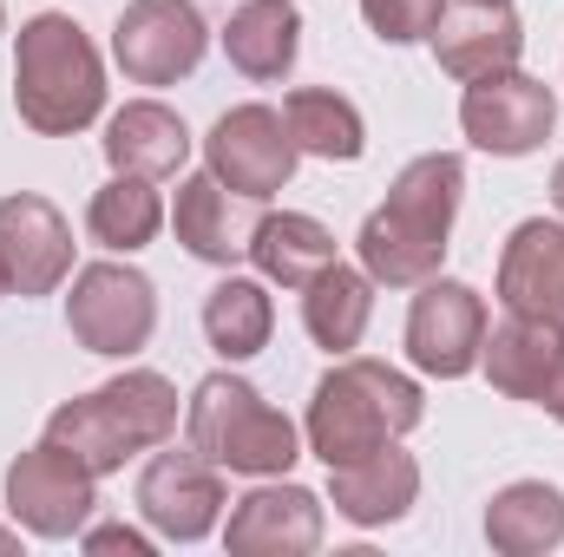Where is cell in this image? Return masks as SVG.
Returning <instances> with one entry per match:
<instances>
[{
  "instance_id": "5bb4252c",
  "label": "cell",
  "mask_w": 564,
  "mask_h": 557,
  "mask_svg": "<svg viewBox=\"0 0 564 557\" xmlns=\"http://www.w3.org/2000/svg\"><path fill=\"white\" fill-rule=\"evenodd\" d=\"M433 59L446 79H486V73H512L525 53V26L512 13V0H453L433 20Z\"/></svg>"
},
{
  "instance_id": "277c9868",
  "label": "cell",
  "mask_w": 564,
  "mask_h": 557,
  "mask_svg": "<svg viewBox=\"0 0 564 557\" xmlns=\"http://www.w3.org/2000/svg\"><path fill=\"white\" fill-rule=\"evenodd\" d=\"M171 433H177V387H171L164 374H151V368H126V374H112L106 387H93V394L53 407V419H46V439L66 446V452H73L79 466H93L99 479L119 472L132 452L164 446Z\"/></svg>"
},
{
  "instance_id": "9a60e30c",
  "label": "cell",
  "mask_w": 564,
  "mask_h": 557,
  "mask_svg": "<svg viewBox=\"0 0 564 557\" xmlns=\"http://www.w3.org/2000/svg\"><path fill=\"white\" fill-rule=\"evenodd\" d=\"M224 545L237 557H308L322 545V499L308 485L270 479V485H257L230 505Z\"/></svg>"
},
{
  "instance_id": "52a82bcc",
  "label": "cell",
  "mask_w": 564,
  "mask_h": 557,
  "mask_svg": "<svg viewBox=\"0 0 564 557\" xmlns=\"http://www.w3.org/2000/svg\"><path fill=\"white\" fill-rule=\"evenodd\" d=\"M7 512L33 538H79L99 512V472L79 466L66 446L40 439L7 466Z\"/></svg>"
},
{
  "instance_id": "603a6c76",
  "label": "cell",
  "mask_w": 564,
  "mask_h": 557,
  "mask_svg": "<svg viewBox=\"0 0 564 557\" xmlns=\"http://www.w3.org/2000/svg\"><path fill=\"white\" fill-rule=\"evenodd\" d=\"M486 545L499 557H545L564 545V492L545 479H512L486 505Z\"/></svg>"
},
{
  "instance_id": "7402d4cb",
  "label": "cell",
  "mask_w": 564,
  "mask_h": 557,
  "mask_svg": "<svg viewBox=\"0 0 564 557\" xmlns=\"http://www.w3.org/2000/svg\"><path fill=\"white\" fill-rule=\"evenodd\" d=\"M250 263L263 282H282V288H308L328 263H341L335 250V230L308 210H270L257 217V237H250Z\"/></svg>"
},
{
  "instance_id": "4316f807",
  "label": "cell",
  "mask_w": 564,
  "mask_h": 557,
  "mask_svg": "<svg viewBox=\"0 0 564 557\" xmlns=\"http://www.w3.org/2000/svg\"><path fill=\"white\" fill-rule=\"evenodd\" d=\"M86 230H93V243L112 250V256L144 250V243L164 230V204H158L151 177H112L106 190H93V204H86Z\"/></svg>"
},
{
  "instance_id": "5b68a950",
  "label": "cell",
  "mask_w": 564,
  "mask_h": 557,
  "mask_svg": "<svg viewBox=\"0 0 564 557\" xmlns=\"http://www.w3.org/2000/svg\"><path fill=\"white\" fill-rule=\"evenodd\" d=\"M184 433L191 446L217 466V472H243V479H282L302 459L295 419L276 414L243 374H204L197 394L184 401Z\"/></svg>"
},
{
  "instance_id": "8fae6325",
  "label": "cell",
  "mask_w": 564,
  "mask_h": 557,
  "mask_svg": "<svg viewBox=\"0 0 564 557\" xmlns=\"http://www.w3.org/2000/svg\"><path fill=\"white\" fill-rule=\"evenodd\" d=\"M486 348V295L473 282L426 276L408 308V361L433 381H459L479 368Z\"/></svg>"
},
{
  "instance_id": "44dd1931",
  "label": "cell",
  "mask_w": 564,
  "mask_h": 557,
  "mask_svg": "<svg viewBox=\"0 0 564 557\" xmlns=\"http://www.w3.org/2000/svg\"><path fill=\"white\" fill-rule=\"evenodd\" d=\"M224 53L257 86L289 79V66L302 53V13H295V0H243L230 13V26H224Z\"/></svg>"
},
{
  "instance_id": "f546056e",
  "label": "cell",
  "mask_w": 564,
  "mask_h": 557,
  "mask_svg": "<svg viewBox=\"0 0 564 557\" xmlns=\"http://www.w3.org/2000/svg\"><path fill=\"white\" fill-rule=\"evenodd\" d=\"M532 407H545V414L564 426V354H558V368H552V381L539 387V401H532Z\"/></svg>"
},
{
  "instance_id": "484cf974",
  "label": "cell",
  "mask_w": 564,
  "mask_h": 557,
  "mask_svg": "<svg viewBox=\"0 0 564 557\" xmlns=\"http://www.w3.org/2000/svg\"><path fill=\"white\" fill-rule=\"evenodd\" d=\"M270 328H276V302L270 288L250 276H224L204 295V335L224 361H250L270 348Z\"/></svg>"
},
{
  "instance_id": "6da1fadb",
  "label": "cell",
  "mask_w": 564,
  "mask_h": 557,
  "mask_svg": "<svg viewBox=\"0 0 564 557\" xmlns=\"http://www.w3.org/2000/svg\"><path fill=\"white\" fill-rule=\"evenodd\" d=\"M459 197H466L459 151H426L388 184V204L368 210V223L355 237L361 270L375 276V288H421L426 276H440Z\"/></svg>"
},
{
  "instance_id": "ba28073f",
  "label": "cell",
  "mask_w": 564,
  "mask_h": 557,
  "mask_svg": "<svg viewBox=\"0 0 564 557\" xmlns=\"http://www.w3.org/2000/svg\"><path fill=\"white\" fill-rule=\"evenodd\" d=\"M210 46V26L197 0H132L112 26V59L126 66L132 86H177L197 73Z\"/></svg>"
},
{
  "instance_id": "ac0fdd59",
  "label": "cell",
  "mask_w": 564,
  "mask_h": 557,
  "mask_svg": "<svg viewBox=\"0 0 564 557\" xmlns=\"http://www.w3.org/2000/svg\"><path fill=\"white\" fill-rule=\"evenodd\" d=\"M328 499H335V512H341L348 525H361V532L401 525V518L414 512V499H421V466H414V452H401V446L388 439L381 452H368V459H355V466H328Z\"/></svg>"
},
{
  "instance_id": "4fadbf2b",
  "label": "cell",
  "mask_w": 564,
  "mask_h": 557,
  "mask_svg": "<svg viewBox=\"0 0 564 557\" xmlns=\"http://www.w3.org/2000/svg\"><path fill=\"white\" fill-rule=\"evenodd\" d=\"M0 276L13 295H53L73 276V223L59 217V204L33 190L0 197Z\"/></svg>"
},
{
  "instance_id": "7c38bea8",
  "label": "cell",
  "mask_w": 564,
  "mask_h": 557,
  "mask_svg": "<svg viewBox=\"0 0 564 557\" xmlns=\"http://www.w3.org/2000/svg\"><path fill=\"white\" fill-rule=\"evenodd\" d=\"M224 472L191 446V452H158L151 466L139 472V512L144 525L171 545H197L217 532L224 518Z\"/></svg>"
},
{
  "instance_id": "7a4b0ae2",
  "label": "cell",
  "mask_w": 564,
  "mask_h": 557,
  "mask_svg": "<svg viewBox=\"0 0 564 557\" xmlns=\"http://www.w3.org/2000/svg\"><path fill=\"white\" fill-rule=\"evenodd\" d=\"M426 419V394L414 374L388 368V361H368V354H341L315 394H308V452L322 466H355L368 452H381L388 439L414 433Z\"/></svg>"
},
{
  "instance_id": "2e32d148",
  "label": "cell",
  "mask_w": 564,
  "mask_h": 557,
  "mask_svg": "<svg viewBox=\"0 0 564 557\" xmlns=\"http://www.w3.org/2000/svg\"><path fill=\"white\" fill-rule=\"evenodd\" d=\"M171 230H177V243H184L197 263L230 270V263H243V256H250L257 204H250V197H237L217 171H197V177H184V184H177Z\"/></svg>"
},
{
  "instance_id": "f1b7e54d",
  "label": "cell",
  "mask_w": 564,
  "mask_h": 557,
  "mask_svg": "<svg viewBox=\"0 0 564 557\" xmlns=\"http://www.w3.org/2000/svg\"><path fill=\"white\" fill-rule=\"evenodd\" d=\"M79 538H86V551H126V557L151 551V538L132 532V525H99V532H79Z\"/></svg>"
},
{
  "instance_id": "ffe728a7",
  "label": "cell",
  "mask_w": 564,
  "mask_h": 557,
  "mask_svg": "<svg viewBox=\"0 0 564 557\" xmlns=\"http://www.w3.org/2000/svg\"><path fill=\"white\" fill-rule=\"evenodd\" d=\"M184 157H191V132L158 99H132V106H119L106 119V164H112V177H151L158 184V177H177Z\"/></svg>"
},
{
  "instance_id": "9c48e42d",
  "label": "cell",
  "mask_w": 564,
  "mask_h": 557,
  "mask_svg": "<svg viewBox=\"0 0 564 557\" xmlns=\"http://www.w3.org/2000/svg\"><path fill=\"white\" fill-rule=\"evenodd\" d=\"M295 139H289V119L276 106H230L210 139H204V171H217L237 197L250 204H270L276 190H289L295 177Z\"/></svg>"
},
{
  "instance_id": "e0dca14e",
  "label": "cell",
  "mask_w": 564,
  "mask_h": 557,
  "mask_svg": "<svg viewBox=\"0 0 564 557\" xmlns=\"http://www.w3.org/2000/svg\"><path fill=\"white\" fill-rule=\"evenodd\" d=\"M499 302L564 321V217H525L499 250Z\"/></svg>"
},
{
  "instance_id": "d6986e66",
  "label": "cell",
  "mask_w": 564,
  "mask_h": 557,
  "mask_svg": "<svg viewBox=\"0 0 564 557\" xmlns=\"http://www.w3.org/2000/svg\"><path fill=\"white\" fill-rule=\"evenodd\" d=\"M564 354V321H545V315H512L499 328H486V348H479V368L486 381L506 394V401H539V387L552 381Z\"/></svg>"
},
{
  "instance_id": "4dcf8cb0",
  "label": "cell",
  "mask_w": 564,
  "mask_h": 557,
  "mask_svg": "<svg viewBox=\"0 0 564 557\" xmlns=\"http://www.w3.org/2000/svg\"><path fill=\"white\" fill-rule=\"evenodd\" d=\"M552 204H558V217H564V164L552 171Z\"/></svg>"
},
{
  "instance_id": "d6a6232c",
  "label": "cell",
  "mask_w": 564,
  "mask_h": 557,
  "mask_svg": "<svg viewBox=\"0 0 564 557\" xmlns=\"http://www.w3.org/2000/svg\"><path fill=\"white\" fill-rule=\"evenodd\" d=\"M0 26H7V7H0Z\"/></svg>"
},
{
  "instance_id": "836d02e7",
  "label": "cell",
  "mask_w": 564,
  "mask_h": 557,
  "mask_svg": "<svg viewBox=\"0 0 564 557\" xmlns=\"http://www.w3.org/2000/svg\"><path fill=\"white\" fill-rule=\"evenodd\" d=\"M0 295H7V276H0Z\"/></svg>"
},
{
  "instance_id": "cb8c5ba5",
  "label": "cell",
  "mask_w": 564,
  "mask_h": 557,
  "mask_svg": "<svg viewBox=\"0 0 564 557\" xmlns=\"http://www.w3.org/2000/svg\"><path fill=\"white\" fill-rule=\"evenodd\" d=\"M368 315H375V276L368 270L328 263L322 276L302 288V328L328 354H355L361 335H368Z\"/></svg>"
},
{
  "instance_id": "d4e9b609",
  "label": "cell",
  "mask_w": 564,
  "mask_h": 557,
  "mask_svg": "<svg viewBox=\"0 0 564 557\" xmlns=\"http://www.w3.org/2000/svg\"><path fill=\"white\" fill-rule=\"evenodd\" d=\"M282 119H289V139L302 157H328V164H355L368 151V125L355 112V99H341L335 86H295L282 99Z\"/></svg>"
},
{
  "instance_id": "83f0119b",
  "label": "cell",
  "mask_w": 564,
  "mask_h": 557,
  "mask_svg": "<svg viewBox=\"0 0 564 557\" xmlns=\"http://www.w3.org/2000/svg\"><path fill=\"white\" fill-rule=\"evenodd\" d=\"M440 7H446V0H361V20H368L388 46H414V40L433 33Z\"/></svg>"
},
{
  "instance_id": "1f68e13d",
  "label": "cell",
  "mask_w": 564,
  "mask_h": 557,
  "mask_svg": "<svg viewBox=\"0 0 564 557\" xmlns=\"http://www.w3.org/2000/svg\"><path fill=\"white\" fill-rule=\"evenodd\" d=\"M7 551H20V538H13V532H0V557Z\"/></svg>"
},
{
  "instance_id": "30bf717a",
  "label": "cell",
  "mask_w": 564,
  "mask_h": 557,
  "mask_svg": "<svg viewBox=\"0 0 564 557\" xmlns=\"http://www.w3.org/2000/svg\"><path fill=\"white\" fill-rule=\"evenodd\" d=\"M459 125H466V139L479 144V151H492V157H525V151H539V144L552 139L558 92L545 79L519 73V66L512 73H486V79H466Z\"/></svg>"
},
{
  "instance_id": "3957f363",
  "label": "cell",
  "mask_w": 564,
  "mask_h": 557,
  "mask_svg": "<svg viewBox=\"0 0 564 557\" xmlns=\"http://www.w3.org/2000/svg\"><path fill=\"white\" fill-rule=\"evenodd\" d=\"M13 112L40 139H73L106 112V59L73 13H33L13 40Z\"/></svg>"
},
{
  "instance_id": "8992f818",
  "label": "cell",
  "mask_w": 564,
  "mask_h": 557,
  "mask_svg": "<svg viewBox=\"0 0 564 557\" xmlns=\"http://www.w3.org/2000/svg\"><path fill=\"white\" fill-rule=\"evenodd\" d=\"M66 328H73V341L86 354L132 361L151 341V328H158V288L132 263H86V270H73Z\"/></svg>"
}]
</instances>
